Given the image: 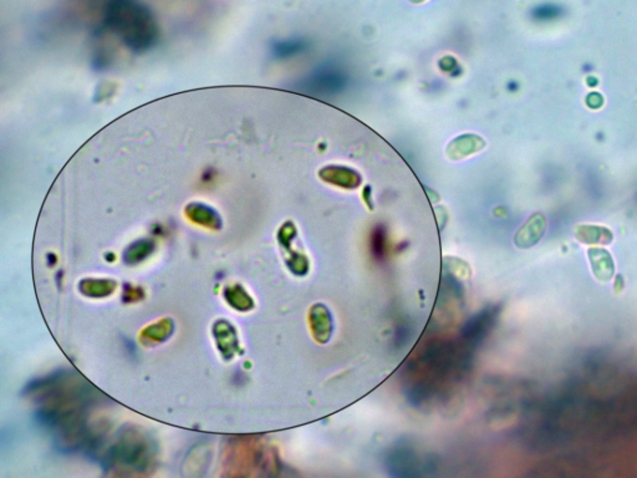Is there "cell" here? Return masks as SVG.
Listing matches in <instances>:
<instances>
[{
    "label": "cell",
    "instance_id": "obj_1",
    "mask_svg": "<svg viewBox=\"0 0 637 478\" xmlns=\"http://www.w3.org/2000/svg\"><path fill=\"white\" fill-rule=\"evenodd\" d=\"M105 22L131 52H149L158 40L155 17L137 0H109Z\"/></svg>",
    "mask_w": 637,
    "mask_h": 478
},
{
    "label": "cell",
    "instance_id": "obj_2",
    "mask_svg": "<svg viewBox=\"0 0 637 478\" xmlns=\"http://www.w3.org/2000/svg\"><path fill=\"white\" fill-rule=\"evenodd\" d=\"M592 274L600 282H608L615 274V263L611 254L604 248H590L587 251Z\"/></svg>",
    "mask_w": 637,
    "mask_h": 478
},
{
    "label": "cell",
    "instance_id": "obj_3",
    "mask_svg": "<svg viewBox=\"0 0 637 478\" xmlns=\"http://www.w3.org/2000/svg\"><path fill=\"white\" fill-rule=\"evenodd\" d=\"M546 218L544 214H537L529 218L528 222L517 234V244L519 247H532L539 242L546 231Z\"/></svg>",
    "mask_w": 637,
    "mask_h": 478
},
{
    "label": "cell",
    "instance_id": "obj_4",
    "mask_svg": "<svg viewBox=\"0 0 637 478\" xmlns=\"http://www.w3.org/2000/svg\"><path fill=\"white\" fill-rule=\"evenodd\" d=\"M576 239L585 244H610L614 239L613 233L605 227L600 225H579L575 231Z\"/></svg>",
    "mask_w": 637,
    "mask_h": 478
},
{
    "label": "cell",
    "instance_id": "obj_5",
    "mask_svg": "<svg viewBox=\"0 0 637 478\" xmlns=\"http://www.w3.org/2000/svg\"><path fill=\"white\" fill-rule=\"evenodd\" d=\"M301 52H303V43L295 40L278 41L271 47L273 55L278 59L290 58Z\"/></svg>",
    "mask_w": 637,
    "mask_h": 478
},
{
    "label": "cell",
    "instance_id": "obj_6",
    "mask_svg": "<svg viewBox=\"0 0 637 478\" xmlns=\"http://www.w3.org/2000/svg\"><path fill=\"white\" fill-rule=\"evenodd\" d=\"M373 252H375L376 255L382 254V249L385 248V238H384L382 232H377V233L373 236Z\"/></svg>",
    "mask_w": 637,
    "mask_h": 478
},
{
    "label": "cell",
    "instance_id": "obj_7",
    "mask_svg": "<svg viewBox=\"0 0 637 478\" xmlns=\"http://www.w3.org/2000/svg\"><path fill=\"white\" fill-rule=\"evenodd\" d=\"M410 1H412V3H421V1H424V0H410Z\"/></svg>",
    "mask_w": 637,
    "mask_h": 478
}]
</instances>
